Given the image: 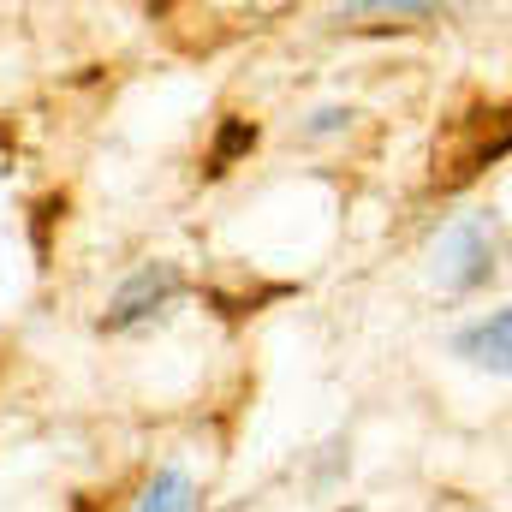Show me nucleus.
Here are the masks:
<instances>
[{
    "label": "nucleus",
    "mask_w": 512,
    "mask_h": 512,
    "mask_svg": "<svg viewBox=\"0 0 512 512\" xmlns=\"http://www.w3.org/2000/svg\"><path fill=\"white\" fill-rule=\"evenodd\" d=\"M453 352H459L465 364L489 370V376H507V364H512V316L507 310H489L483 322H471V328L453 340Z\"/></svg>",
    "instance_id": "3"
},
{
    "label": "nucleus",
    "mask_w": 512,
    "mask_h": 512,
    "mask_svg": "<svg viewBox=\"0 0 512 512\" xmlns=\"http://www.w3.org/2000/svg\"><path fill=\"white\" fill-rule=\"evenodd\" d=\"M137 512H197V483H191L179 465H161V471L143 483Z\"/></svg>",
    "instance_id": "4"
},
{
    "label": "nucleus",
    "mask_w": 512,
    "mask_h": 512,
    "mask_svg": "<svg viewBox=\"0 0 512 512\" xmlns=\"http://www.w3.org/2000/svg\"><path fill=\"white\" fill-rule=\"evenodd\" d=\"M429 268H435V286L441 292H477L489 274H495V233L483 215H465L453 227H441L435 251H429Z\"/></svg>",
    "instance_id": "1"
},
{
    "label": "nucleus",
    "mask_w": 512,
    "mask_h": 512,
    "mask_svg": "<svg viewBox=\"0 0 512 512\" xmlns=\"http://www.w3.org/2000/svg\"><path fill=\"white\" fill-rule=\"evenodd\" d=\"M256 149V126L251 120H227L221 126V137H215V149H209V173H227L239 155H251Z\"/></svg>",
    "instance_id": "5"
},
{
    "label": "nucleus",
    "mask_w": 512,
    "mask_h": 512,
    "mask_svg": "<svg viewBox=\"0 0 512 512\" xmlns=\"http://www.w3.org/2000/svg\"><path fill=\"white\" fill-rule=\"evenodd\" d=\"M346 120H352L346 108H322V114L310 120V137H322V131H340V126H346Z\"/></svg>",
    "instance_id": "6"
},
{
    "label": "nucleus",
    "mask_w": 512,
    "mask_h": 512,
    "mask_svg": "<svg viewBox=\"0 0 512 512\" xmlns=\"http://www.w3.org/2000/svg\"><path fill=\"white\" fill-rule=\"evenodd\" d=\"M179 286H185V274L173 268V262H143L137 274H131L126 286L114 292V304H108V316H102V328H114V334H126L137 322H149V316H161L173 298H179Z\"/></svg>",
    "instance_id": "2"
}]
</instances>
